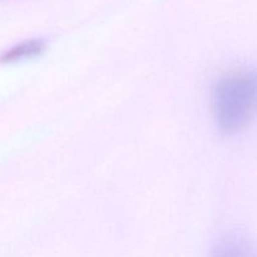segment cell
I'll list each match as a JSON object with an SVG mask.
<instances>
[{
    "mask_svg": "<svg viewBox=\"0 0 257 257\" xmlns=\"http://www.w3.org/2000/svg\"><path fill=\"white\" fill-rule=\"evenodd\" d=\"M256 77L253 70L231 73L218 80L213 90V113L223 133H235L253 117Z\"/></svg>",
    "mask_w": 257,
    "mask_h": 257,
    "instance_id": "6da1fadb",
    "label": "cell"
},
{
    "mask_svg": "<svg viewBox=\"0 0 257 257\" xmlns=\"http://www.w3.org/2000/svg\"><path fill=\"white\" fill-rule=\"evenodd\" d=\"M211 257H255L253 248L241 233H228L213 247Z\"/></svg>",
    "mask_w": 257,
    "mask_h": 257,
    "instance_id": "7a4b0ae2",
    "label": "cell"
},
{
    "mask_svg": "<svg viewBox=\"0 0 257 257\" xmlns=\"http://www.w3.org/2000/svg\"><path fill=\"white\" fill-rule=\"evenodd\" d=\"M44 48V43L42 40H30V42L23 43V44L18 45V47L10 49L2 60L4 62H13V60H20L25 59V58L34 57V55L39 54Z\"/></svg>",
    "mask_w": 257,
    "mask_h": 257,
    "instance_id": "3957f363",
    "label": "cell"
}]
</instances>
